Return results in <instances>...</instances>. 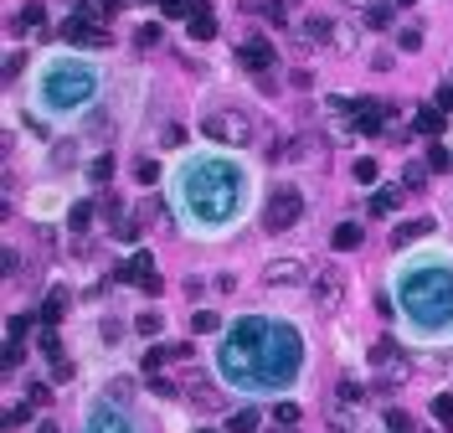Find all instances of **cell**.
I'll list each match as a JSON object with an SVG mask.
<instances>
[{
  "instance_id": "16",
  "label": "cell",
  "mask_w": 453,
  "mask_h": 433,
  "mask_svg": "<svg viewBox=\"0 0 453 433\" xmlns=\"http://www.w3.org/2000/svg\"><path fill=\"white\" fill-rule=\"evenodd\" d=\"M227 433H257V407H243V413L227 418Z\"/></svg>"
},
{
  "instance_id": "41",
  "label": "cell",
  "mask_w": 453,
  "mask_h": 433,
  "mask_svg": "<svg viewBox=\"0 0 453 433\" xmlns=\"http://www.w3.org/2000/svg\"><path fill=\"white\" fill-rule=\"evenodd\" d=\"M438 108H443V114L453 108V88H443V93H438Z\"/></svg>"
},
{
  "instance_id": "24",
  "label": "cell",
  "mask_w": 453,
  "mask_h": 433,
  "mask_svg": "<svg viewBox=\"0 0 453 433\" xmlns=\"http://www.w3.org/2000/svg\"><path fill=\"white\" fill-rule=\"evenodd\" d=\"M88 176H93V181L103 186V181H109V176H114V155H98V160L88 165Z\"/></svg>"
},
{
  "instance_id": "39",
  "label": "cell",
  "mask_w": 453,
  "mask_h": 433,
  "mask_svg": "<svg viewBox=\"0 0 453 433\" xmlns=\"http://www.w3.org/2000/svg\"><path fill=\"white\" fill-rule=\"evenodd\" d=\"M366 21H371V26H386V21H392V11H386V6H371V16H366Z\"/></svg>"
},
{
  "instance_id": "4",
  "label": "cell",
  "mask_w": 453,
  "mask_h": 433,
  "mask_svg": "<svg viewBox=\"0 0 453 433\" xmlns=\"http://www.w3.org/2000/svg\"><path fill=\"white\" fill-rule=\"evenodd\" d=\"M98 93H103V68L82 52H52L31 73V114L57 119V124L93 108Z\"/></svg>"
},
{
  "instance_id": "22",
  "label": "cell",
  "mask_w": 453,
  "mask_h": 433,
  "mask_svg": "<svg viewBox=\"0 0 453 433\" xmlns=\"http://www.w3.org/2000/svg\"><path fill=\"white\" fill-rule=\"evenodd\" d=\"M191 330H196V335H211V330H222V320L211 315V310H196V315H191Z\"/></svg>"
},
{
  "instance_id": "35",
  "label": "cell",
  "mask_w": 453,
  "mask_h": 433,
  "mask_svg": "<svg viewBox=\"0 0 453 433\" xmlns=\"http://www.w3.org/2000/svg\"><path fill=\"white\" fill-rule=\"evenodd\" d=\"M427 181V165H407V176H402V186H422Z\"/></svg>"
},
{
  "instance_id": "42",
  "label": "cell",
  "mask_w": 453,
  "mask_h": 433,
  "mask_svg": "<svg viewBox=\"0 0 453 433\" xmlns=\"http://www.w3.org/2000/svg\"><path fill=\"white\" fill-rule=\"evenodd\" d=\"M36 433H57V423H41V428H36Z\"/></svg>"
},
{
  "instance_id": "5",
  "label": "cell",
  "mask_w": 453,
  "mask_h": 433,
  "mask_svg": "<svg viewBox=\"0 0 453 433\" xmlns=\"http://www.w3.org/2000/svg\"><path fill=\"white\" fill-rule=\"evenodd\" d=\"M299 216H304V191L299 186H273L263 202V227L268 232H289Z\"/></svg>"
},
{
  "instance_id": "34",
  "label": "cell",
  "mask_w": 453,
  "mask_h": 433,
  "mask_svg": "<svg viewBox=\"0 0 453 433\" xmlns=\"http://www.w3.org/2000/svg\"><path fill=\"white\" fill-rule=\"evenodd\" d=\"M273 418H278V423H299V407H294V402H278Z\"/></svg>"
},
{
  "instance_id": "11",
  "label": "cell",
  "mask_w": 453,
  "mask_h": 433,
  "mask_svg": "<svg viewBox=\"0 0 453 433\" xmlns=\"http://www.w3.org/2000/svg\"><path fill=\"white\" fill-rule=\"evenodd\" d=\"M268 284L278 289V284H299V278H304V264H299V258H284V264H268Z\"/></svg>"
},
{
  "instance_id": "12",
  "label": "cell",
  "mask_w": 453,
  "mask_h": 433,
  "mask_svg": "<svg viewBox=\"0 0 453 433\" xmlns=\"http://www.w3.org/2000/svg\"><path fill=\"white\" fill-rule=\"evenodd\" d=\"M356 114V129H366V135H376L381 129V103H345Z\"/></svg>"
},
{
  "instance_id": "36",
  "label": "cell",
  "mask_w": 453,
  "mask_h": 433,
  "mask_svg": "<svg viewBox=\"0 0 453 433\" xmlns=\"http://www.w3.org/2000/svg\"><path fill=\"white\" fill-rule=\"evenodd\" d=\"M26 397H31L36 407H47V402H52V387H41V382H36V387H31V392H26Z\"/></svg>"
},
{
  "instance_id": "19",
  "label": "cell",
  "mask_w": 453,
  "mask_h": 433,
  "mask_svg": "<svg viewBox=\"0 0 453 433\" xmlns=\"http://www.w3.org/2000/svg\"><path fill=\"white\" fill-rule=\"evenodd\" d=\"M170 356H176V345H149V351H144V372H149V377H155V372H160V366L170 361Z\"/></svg>"
},
{
  "instance_id": "8",
  "label": "cell",
  "mask_w": 453,
  "mask_h": 433,
  "mask_svg": "<svg viewBox=\"0 0 453 433\" xmlns=\"http://www.w3.org/2000/svg\"><path fill=\"white\" fill-rule=\"evenodd\" d=\"M119 278H134V284L144 289V294H160V278H155V258H149L144 248L134 253V258H129V264L119 268Z\"/></svg>"
},
{
  "instance_id": "9",
  "label": "cell",
  "mask_w": 453,
  "mask_h": 433,
  "mask_svg": "<svg viewBox=\"0 0 453 433\" xmlns=\"http://www.w3.org/2000/svg\"><path fill=\"white\" fill-rule=\"evenodd\" d=\"M201 129H206L211 140H222V145L247 140V119H237V114H206V119H201Z\"/></svg>"
},
{
  "instance_id": "20",
  "label": "cell",
  "mask_w": 453,
  "mask_h": 433,
  "mask_svg": "<svg viewBox=\"0 0 453 433\" xmlns=\"http://www.w3.org/2000/svg\"><path fill=\"white\" fill-rule=\"evenodd\" d=\"M16 26H21V31H41V26H47V11H41V6H26V11L16 16Z\"/></svg>"
},
{
  "instance_id": "31",
  "label": "cell",
  "mask_w": 453,
  "mask_h": 433,
  "mask_svg": "<svg viewBox=\"0 0 453 433\" xmlns=\"http://www.w3.org/2000/svg\"><path fill=\"white\" fill-rule=\"evenodd\" d=\"M356 181L371 186V181H376V160H356Z\"/></svg>"
},
{
  "instance_id": "43",
  "label": "cell",
  "mask_w": 453,
  "mask_h": 433,
  "mask_svg": "<svg viewBox=\"0 0 453 433\" xmlns=\"http://www.w3.org/2000/svg\"><path fill=\"white\" fill-rule=\"evenodd\" d=\"M397 6H412V0H397Z\"/></svg>"
},
{
  "instance_id": "33",
  "label": "cell",
  "mask_w": 453,
  "mask_h": 433,
  "mask_svg": "<svg viewBox=\"0 0 453 433\" xmlns=\"http://www.w3.org/2000/svg\"><path fill=\"white\" fill-rule=\"evenodd\" d=\"M386 428H392V433H412V423H407V413H397V407H392V413H386Z\"/></svg>"
},
{
  "instance_id": "32",
  "label": "cell",
  "mask_w": 453,
  "mask_h": 433,
  "mask_svg": "<svg viewBox=\"0 0 453 433\" xmlns=\"http://www.w3.org/2000/svg\"><path fill=\"white\" fill-rule=\"evenodd\" d=\"M160 325H165V320H160L155 310H149V315H139V335H160Z\"/></svg>"
},
{
  "instance_id": "13",
  "label": "cell",
  "mask_w": 453,
  "mask_h": 433,
  "mask_svg": "<svg viewBox=\"0 0 453 433\" xmlns=\"http://www.w3.org/2000/svg\"><path fill=\"white\" fill-rule=\"evenodd\" d=\"M186 21H191V36H196V41H211V36H217V16H211L206 6H201V11H191Z\"/></svg>"
},
{
  "instance_id": "7",
  "label": "cell",
  "mask_w": 453,
  "mask_h": 433,
  "mask_svg": "<svg viewBox=\"0 0 453 433\" xmlns=\"http://www.w3.org/2000/svg\"><path fill=\"white\" fill-rule=\"evenodd\" d=\"M62 41H68L73 52H78V47H103L109 31L93 26V16H68V21H62Z\"/></svg>"
},
{
  "instance_id": "1",
  "label": "cell",
  "mask_w": 453,
  "mask_h": 433,
  "mask_svg": "<svg viewBox=\"0 0 453 433\" xmlns=\"http://www.w3.org/2000/svg\"><path fill=\"white\" fill-rule=\"evenodd\" d=\"M217 382L237 397H289L304 382L309 345L284 315H237L217 340Z\"/></svg>"
},
{
  "instance_id": "25",
  "label": "cell",
  "mask_w": 453,
  "mask_h": 433,
  "mask_svg": "<svg viewBox=\"0 0 453 433\" xmlns=\"http://www.w3.org/2000/svg\"><path fill=\"white\" fill-rule=\"evenodd\" d=\"M134 181H139V186H155V181H160V165H155V160H139V165H134Z\"/></svg>"
},
{
  "instance_id": "26",
  "label": "cell",
  "mask_w": 453,
  "mask_h": 433,
  "mask_svg": "<svg viewBox=\"0 0 453 433\" xmlns=\"http://www.w3.org/2000/svg\"><path fill=\"white\" fill-rule=\"evenodd\" d=\"M448 165H453L448 145H433V150H427V170H448Z\"/></svg>"
},
{
  "instance_id": "10",
  "label": "cell",
  "mask_w": 453,
  "mask_h": 433,
  "mask_svg": "<svg viewBox=\"0 0 453 433\" xmlns=\"http://www.w3.org/2000/svg\"><path fill=\"white\" fill-rule=\"evenodd\" d=\"M237 62H243L247 73H268L273 68V47H268L263 36H247L243 47H237Z\"/></svg>"
},
{
  "instance_id": "15",
  "label": "cell",
  "mask_w": 453,
  "mask_h": 433,
  "mask_svg": "<svg viewBox=\"0 0 453 433\" xmlns=\"http://www.w3.org/2000/svg\"><path fill=\"white\" fill-rule=\"evenodd\" d=\"M397 197H402L397 186H381L376 197H371V212H376V216H392V212H397Z\"/></svg>"
},
{
  "instance_id": "40",
  "label": "cell",
  "mask_w": 453,
  "mask_h": 433,
  "mask_svg": "<svg viewBox=\"0 0 453 433\" xmlns=\"http://www.w3.org/2000/svg\"><path fill=\"white\" fill-rule=\"evenodd\" d=\"M160 11L165 16H186V0H160Z\"/></svg>"
},
{
  "instance_id": "17",
  "label": "cell",
  "mask_w": 453,
  "mask_h": 433,
  "mask_svg": "<svg viewBox=\"0 0 453 433\" xmlns=\"http://www.w3.org/2000/svg\"><path fill=\"white\" fill-rule=\"evenodd\" d=\"M314 294H319V305H335V299H340V273L330 268V273H325V278L314 284Z\"/></svg>"
},
{
  "instance_id": "38",
  "label": "cell",
  "mask_w": 453,
  "mask_h": 433,
  "mask_svg": "<svg viewBox=\"0 0 453 433\" xmlns=\"http://www.w3.org/2000/svg\"><path fill=\"white\" fill-rule=\"evenodd\" d=\"M31 407H36V402H26V407H11V418H6V423H11V428H16V423H26V418H31Z\"/></svg>"
},
{
  "instance_id": "14",
  "label": "cell",
  "mask_w": 453,
  "mask_h": 433,
  "mask_svg": "<svg viewBox=\"0 0 453 433\" xmlns=\"http://www.w3.org/2000/svg\"><path fill=\"white\" fill-rule=\"evenodd\" d=\"M427 232H433V222H402V227L392 232V243L407 248V243H417V237H427Z\"/></svg>"
},
{
  "instance_id": "27",
  "label": "cell",
  "mask_w": 453,
  "mask_h": 433,
  "mask_svg": "<svg viewBox=\"0 0 453 433\" xmlns=\"http://www.w3.org/2000/svg\"><path fill=\"white\" fill-rule=\"evenodd\" d=\"M62 320V294H47V305H41V325H57Z\"/></svg>"
},
{
  "instance_id": "30",
  "label": "cell",
  "mask_w": 453,
  "mask_h": 433,
  "mask_svg": "<svg viewBox=\"0 0 453 433\" xmlns=\"http://www.w3.org/2000/svg\"><path fill=\"white\" fill-rule=\"evenodd\" d=\"M397 41H402V52H417V47H422V31H417V26H407Z\"/></svg>"
},
{
  "instance_id": "21",
  "label": "cell",
  "mask_w": 453,
  "mask_h": 433,
  "mask_svg": "<svg viewBox=\"0 0 453 433\" xmlns=\"http://www.w3.org/2000/svg\"><path fill=\"white\" fill-rule=\"evenodd\" d=\"M438 129H443V108L433 103V108H422V114H417V135H438Z\"/></svg>"
},
{
  "instance_id": "29",
  "label": "cell",
  "mask_w": 453,
  "mask_h": 433,
  "mask_svg": "<svg viewBox=\"0 0 453 433\" xmlns=\"http://www.w3.org/2000/svg\"><path fill=\"white\" fill-rule=\"evenodd\" d=\"M371 361H376V366H392V361H397V345H392V340H381L376 351H371Z\"/></svg>"
},
{
  "instance_id": "3",
  "label": "cell",
  "mask_w": 453,
  "mask_h": 433,
  "mask_svg": "<svg viewBox=\"0 0 453 433\" xmlns=\"http://www.w3.org/2000/svg\"><path fill=\"white\" fill-rule=\"evenodd\" d=\"M392 310L407 340L443 345L453 340V253L448 248H412L392 264Z\"/></svg>"
},
{
  "instance_id": "23",
  "label": "cell",
  "mask_w": 453,
  "mask_h": 433,
  "mask_svg": "<svg viewBox=\"0 0 453 433\" xmlns=\"http://www.w3.org/2000/svg\"><path fill=\"white\" fill-rule=\"evenodd\" d=\"M433 418H438L443 428H453V397H448V392H438V397H433Z\"/></svg>"
},
{
  "instance_id": "37",
  "label": "cell",
  "mask_w": 453,
  "mask_h": 433,
  "mask_svg": "<svg viewBox=\"0 0 453 433\" xmlns=\"http://www.w3.org/2000/svg\"><path fill=\"white\" fill-rule=\"evenodd\" d=\"M26 325H31L26 315H16V320H11V340H16V345H21V335H26Z\"/></svg>"
},
{
  "instance_id": "28",
  "label": "cell",
  "mask_w": 453,
  "mask_h": 433,
  "mask_svg": "<svg viewBox=\"0 0 453 433\" xmlns=\"http://www.w3.org/2000/svg\"><path fill=\"white\" fill-rule=\"evenodd\" d=\"M68 222H73V227H88V222H93V202H78V207L68 212Z\"/></svg>"
},
{
  "instance_id": "2",
  "label": "cell",
  "mask_w": 453,
  "mask_h": 433,
  "mask_svg": "<svg viewBox=\"0 0 453 433\" xmlns=\"http://www.w3.org/2000/svg\"><path fill=\"white\" fill-rule=\"evenodd\" d=\"M252 197H257L252 165L232 155L227 145L186 150L170 165V212L191 237H227L232 227H243Z\"/></svg>"
},
{
  "instance_id": "18",
  "label": "cell",
  "mask_w": 453,
  "mask_h": 433,
  "mask_svg": "<svg viewBox=\"0 0 453 433\" xmlns=\"http://www.w3.org/2000/svg\"><path fill=\"white\" fill-rule=\"evenodd\" d=\"M335 248H340V253L361 248V227H356V222H340V227H335Z\"/></svg>"
},
{
  "instance_id": "6",
  "label": "cell",
  "mask_w": 453,
  "mask_h": 433,
  "mask_svg": "<svg viewBox=\"0 0 453 433\" xmlns=\"http://www.w3.org/2000/svg\"><path fill=\"white\" fill-rule=\"evenodd\" d=\"M82 433H139V423L124 413L119 402H93L82 413Z\"/></svg>"
}]
</instances>
